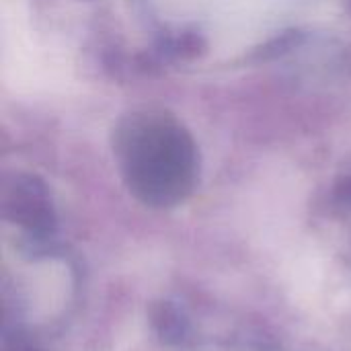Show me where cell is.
<instances>
[{"mask_svg": "<svg viewBox=\"0 0 351 351\" xmlns=\"http://www.w3.org/2000/svg\"><path fill=\"white\" fill-rule=\"evenodd\" d=\"M193 351H284L282 348L261 341L257 337L247 339H230V341H206L195 346Z\"/></svg>", "mask_w": 351, "mask_h": 351, "instance_id": "3", "label": "cell"}, {"mask_svg": "<svg viewBox=\"0 0 351 351\" xmlns=\"http://www.w3.org/2000/svg\"><path fill=\"white\" fill-rule=\"evenodd\" d=\"M183 6L189 4V12H204L214 25L230 29H239L247 33L251 27H257L261 21L271 16L282 0H175Z\"/></svg>", "mask_w": 351, "mask_h": 351, "instance_id": "1", "label": "cell"}, {"mask_svg": "<svg viewBox=\"0 0 351 351\" xmlns=\"http://www.w3.org/2000/svg\"><path fill=\"white\" fill-rule=\"evenodd\" d=\"M152 325L156 333L171 346H183L191 341L193 325L185 311L175 302H160L152 308Z\"/></svg>", "mask_w": 351, "mask_h": 351, "instance_id": "2", "label": "cell"}]
</instances>
